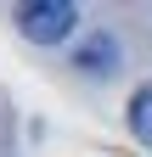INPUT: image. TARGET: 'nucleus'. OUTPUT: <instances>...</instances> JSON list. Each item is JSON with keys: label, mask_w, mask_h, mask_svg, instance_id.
Listing matches in <instances>:
<instances>
[{"label": "nucleus", "mask_w": 152, "mask_h": 157, "mask_svg": "<svg viewBox=\"0 0 152 157\" xmlns=\"http://www.w3.org/2000/svg\"><path fill=\"white\" fill-rule=\"evenodd\" d=\"M79 23V6L68 0H34V6H17V28H23L34 45H62Z\"/></svg>", "instance_id": "f257e3e1"}, {"label": "nucleus", "mask_w": 152, "mask_h": 157, "mask_svg": "<svg viewBox=\"0 0 152 157\" xmlns=\"http://www.w3.org/2000/svg\"><path fill=\"white\" fill-rule=\"evenodd\" d=\"M113 62H118L113 34H90V45L79 51V67H85V73H113Z\"/></svg>", "instance_id": "f03ea898"}, {"label": "nucleus", "mask_w": 152, "mask_h": 157, "mask_svg": "<svg viewBox=\"0 0 152 157\" xmlns=\"http://www.w3.org/2000/svg\"><path fill=\"white\" fill-rule=\"evenodd\" d=\"M130 129H135V140L152 146V84H141L130 95Z\"/></svg>", "instance_id": "7ed1b4c3"}]
</instances>
